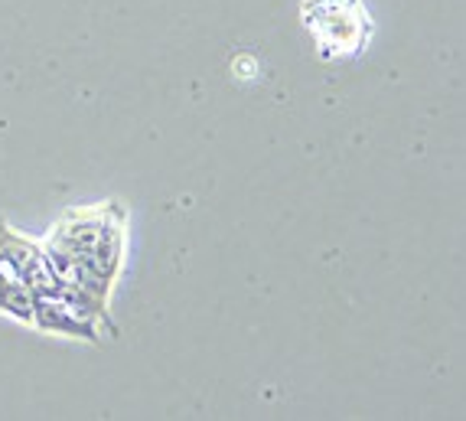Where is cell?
<instances>
[{
    "label": "cell",
    "instance_id": "1",
    "mask_svg": "<svg viewBox=\"0 0 466 421\" xmlns=\"http://www.w3.org/2000/svg\"><path fill=\"white\" fill-rule=\"evenodd\" d=\"M43 252L63 284L111 304L127 255V206L121 200L76 206L49 229Z\"/></svg>",
    "mask_w": 466,
    "mask_h": 421
},
{
    "label": "cell",
    "instance_id": "2",
    "mask_svg": "<svg viewBox=\"0 0 466 421\" xmlns=\"http://www.w3.org/2000/svg\"><path fill=\"white\" fill-rule=\"evenodd\" d=\"M317 7V16L303 14V24L327 53H359L369 39V16L362 14L359 0H303Z\"/></svg>",
    "mask_w": 466,
    "mask_h": 421
},
{
    "label": "cell",
    "instance_id": "3",
    "mask_svg": "<svg viewBox=\"0 0 466 421\" xmlns=\"http://www.w3.org/2000/svg\"><path fill=\"white\" fill-rule=\"evenodd\" d=\"M33 294L26 284L20 281H10V284H0V317H10L24 327H33Z\"/></svg>",
    "mask_w": 466,
    "mask_h": 421
}]
</instances>
